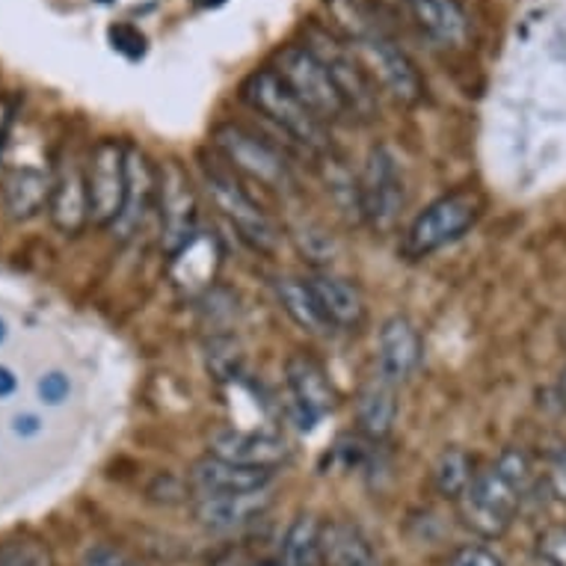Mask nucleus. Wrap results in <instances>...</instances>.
Here are the masks:
<instances>
[{
    "mask_svg": "<svg viewBox=\"0 0 566 566\" xmlns=\"http://www.w3.org/2000/svg\"><path fill=\"white\" fill-rule=\"evenodd\" d=\"M54 181L39 169H15L3 185V205L12 220H30L51 202Z\"/></svg>",
    "mask_w": 566,
    "mask_h": 566,
    "instance_id": "nucleus-23",
    "label": "nucleus"
},
{
    "mask_svg": "<svg viewBox=\"0 0 566 566\" xmlns=\"http://www.w3.org/2000/svg\"><path fill=\"white\" fill-rule=\"evenodd\" d=\"M261 566H273V564H261Z\"/></svg>",
    "mask_w": 566,
    "mask_h": 566,
    "instance_id": "nucleus-41",
    "label": "nucleus"
},
{
    "mask_svg": "<svg viewBox=\"0 0 566 566\" xmlns=\"http://www.w3.org/2000/svg\"><path fill=\"white\" fill-rule=\"evenodd\" d=\"M3 338H7V324L0 321V342H3Z\"/></svg>",
    "mask_w": 566,
    "mask_h": 566,
    "instance_id": "nucleus-39",
    "label": "nucleus"
},
{
    "mask_svg": "<svg viewBox=\"0 0 566 566\" xmlns=\"http://www.w3.org/2000/svg\"><path fill=\"white\" fill-rule=\"evenodd\" d=\"M111 42L128 60H137V56L146 54V36L137 28H130V24H116V28H111Z\"/></svg>",
    "mask_w": 566,
    "mask_h": 566,
    "instance_id": "nucleus-29",
    "label": "nucleus"
},
{
    "mask_svg": "<svg viewBox=\"0 0 566 566\" xmlns=\"http://www.w3.org/2000/svg\"><path fill=\"white\" fill-rule=\"evenodd\" d=\"M483 199L474 190H454L439 196L421 214L409 223L403 234V255L424 259L430 252L442 250L457 238H463L478 220H481Z\"/></svg>",
    "mask_w": 566,
    "mask_h": 566,
    "instance_id": "nucleus-4",
    "label": "nucleus"
},
{
    "mask_svg": "<svg viewBox=\"0 0 566 566\" xmlns=\"http://www.w3.org/2000/svg\"><path fill=\"white\" fill-rule=\"evenodd\" d=\"M39 391H42V398L48 403H60L65 398V391H69V382H65L63 374H48L45 380L39 382Z\"/></svg>",
    "mask_w": 566,
    "mask_h": 566,
    "instance_id": "nucleus-33",
    "label": "nucleus"
},
{
    "mask_svg": "<svg viewBox=\"0 0 566 566\" xmlns=\"http://www.w3.org/2000/svg\"><path fill=\"white\" fill-rule=\"evenodd\" d=\"M285 377H289L291 395L297 400V407L303 409V416L308 421L329 416L335 409V389L326 371L315 359L308 356H291L285 365Z\"/></svg>",
    "mask_w": 566,
    "mask_h": 566,
    "instance_id": "nucleus-18",
    "label": "nucleus"
},
{
    "mask_svg": "<svg viewBox=\"0 0 566 566\" xmlns=\"http://www.w3.org/2000/svg\"><path fill=\"white\" fill-rule=\"evenodd\" d=\"M525 495L528 492L516 486L511 478H504L495 465H490L486 472H478L457 507H460L465 528H472L483 539H495L511 528Z\"/></svg>",
    "mask_w": 566,
    "mask_h": 566,
    "instance_id": "nucleus-5",
    "label": "nucleus"
},
{
    "mask_svg": "<svg viewBox=\"0 0 566 566\" xmlns=\"http://www.w3.org/2000/svg\"><path fill=\"white\" fill-rule=\"evenodd\" d=\"M306 45L326 65V72H329V77L338 86V93H342L344 104H347L350 119L371 122L380 113V98H377L374 77L368 75V69L356 56V51L335 30L317 28V24L306 30Z\"/></svg>",
    "mask_w": 566,
    "mask_h": 566,
    "instance_id": "nucleus-2",
    "label": "nucleus"
},
{
    "mask_svg": "<svg viewBox=\"0 0 566 566\" xmlns=\"http://www.w3.org/2000/svg\"><path fill=\"white\" fill-rule=\"evenodd\" d=\"M448 566H502V557L486 546H463L457 548Z\"/></svg>",
    "mask_w": 566,
    "mask_h": 566,
    "instance_id": "nucleus-30",
    "label": "nucleus"
},
{
    "mask_svg": "<svg viewBox=\"0 0 566 566\" xmlns=\"http://www.w3.org/2000/svg\"><path fill=\"white\" fill-rule=\"evenodd\" d=\"M81 566H137V560L116 546H93L84 555Z\"/></svg>",
    "mask_w": 566,
    "mask_h": 566,
    "instance_id": "nucleus-31",
    "label": "nucleus"
},
{
    "mask_svg": "<svg viewBox=\"0 0 566 566\" xmlns=\"http://www.w3.org/2000/svg\"><path fill=\"white\" fill-rule=\"evenodd\" d=\"M160 196V243L167 255H176L185 243L196 238V196L190 181L178 169V164H167L158 178Z\"/></svg>",
    "mask_w": 566,
    "mask_h": 566,
    "instance_id": "nucleus-10",
    "label": "nucleus"
},
{
    "mask_svg": "<svg viewBox=\"0 0 566 566\" xmlns=\"http://www.w3.org/2000/svg\"><path fill=\"white\" fill-rule=\"evenodd\" d=\"M324 566H380L371 539L350 522H329L321 531Z\"/></svg>",
    "mask_w": 566,
    "mask_h": 566,
    "instance_id": "nucleus-21",
    "label": "nucleus"
},
{
    "mask_svg": "<svg viewBox=\"0 0 566 566\" xmlns=\"http://www.w3.org/2000/svg\"><path fill=\"white\" fill-rule=\"evenodd\" d=\"M0 566H54L45 546L33 539H12L0 546Z\"/></svg>",
    "mask_w": 566,
    "mask_h": 566,
    "instance_id": "nucleus-27",
    "label": "nucleus"
},
{
    "mask_svg": "<svg viewBox=\"0 0 566 566\" xmlns=\"http://www.w3.org/2000/svg\"><path fill=\"white\" fill-rule=\"evenodd\" d=\"M241 98L306 151H312V155H333V139H329L326 122L317 119L315 113L300 102L294 90L279 77L276 69L252 72L243 81Z\"/></svg>",
    "mask_w": 566,
    "mask_h": 566,
    "instance_id": "nucleus-1",
    "label": "nucleus"
},
{
    "mask_svg": "<svg viewBox=\"0 0 566 566\" xmlns=\"http://www.w3.org/2000/svg\"><path fill=\"white\" fill-rule=\"evenodd\" d=\"M398 418V395H395V382L386 377H371L365 382L359 395H356V421L365 437L386 439L395 428Z\"/></svg>",
    "mask_w": 566,
    "mask_h": 566,
    "instance_id": "nucleus-19",
    "label": "nucleus"
},
{
    "mask_svg": "<svg viewBox=\"0 0 566 566\" xmlns=\"http://www.w3.org/2000/svg\"><path fill=\"white\" fill-rule=\"evenodd\" d=\"M208 454L226 463L247 465V469H264L276 472L279 465L289 460V446L285 439L261 430H241V428H220L208 437Z\"/></svg>",
    "mask_w": 566,
    "mask_h": 566,
    "instance_id": "nucleus-11",
    "label": "nucleus"
},
{
    "mask_svg": "<svg viewBox=\"0 0 566 566\" xmlns=\"http://www.w3.org/2000/svg\"><path fill=\"white\" fill-rule=\"evenodd\" d=\"M172 259V282L178 289L199 291L208 289L217 276V268H220V247H217L214 238L208 234H196L193 241L185 243Z\"/></svg>",
    "mask_w": 566,
    "mask_h": 566,
    "instance_id": "nucleus-20",
    "label": "nucleus"
},
{
    "mask_svg": "<svg viewBox=\"0 0 566 566\" xmlns=\"http://www.w3.org/2000/svg\"><path fill=\"white\" fill-rule=\"evenodd\" d=\"M196 3H202V7H217V3H223V0H196Z\"/></svg>",
    "mask_w": 566,
    "mask_h": 566,
    "instance_id": "nucleus-38",
    "label": "nucleus"
},
{
    "mask_svg": "<svg viewBox=\"0 0 566 566\" xmlns=\"http://www.w3.org/2000/svg\"><path fill=\"white\" fill-rule=\"evenodd\" d=\"M270 481H273V472L226 463V460H217L211 454L190 465V490H193V495H238V492H255L270 486Z\"/></svg>",
    "mask_w": 566,
    "mask_h": 566,
    "instance_id": "nucleus-15",
    "label": "nucleus"
},
{
    "mask_svg": "<svg viewBox=\"0 0 566 566\" xmlns=\"http://www.w3.org/2000/svg\"><path fill=\"white\" fill-rule=\"evenodd\" d=\"M279 77L294 90L300 102L306 104L308 111L315 113L321 122H342L350 119L347 104H344L338 86L326 72V65L315 56V51L303 42H291L276 54Z\"/></svg>",
    "mask_w": 566,
    "mask_h": 566,
    "instance_id": "nucleus-6",
    "label": "nucleus"
},
{
    "mask_svg": "<svg viewBox=\"0 0 566 566\" xmlns=\"http://www.w3.org/2000/svg\"><path fill=\"white\" fill-rule=\"evenodd\" d=\"M15 391V374L10 368H0V398H10Z\"/></svg>",
    "mask_w": 566,
    "mask_h": 566,
    "instance_id": "nucleus-34",
    "label": "nucleus"
},
{
    "mask_svg": "<svg viewBox=\"0 0 566 566\" xmlns=\"http://www.w3.org/2000/svg\"><path fill=\"white\" fill-rule=\"evenodd\" d=\"M211 143L241 176H247L255 185L276 190V193L294 190V172H291L289 158L255 130L234 125V122H223L211 130Z\"/></svg>",
    "mask_w": 566,
    "mask_h": 566,
    "instance_id": "nucleus-3",
    "label": "nucleus"
},
{
    "mask_svg": "<svg viewBox=\"0 0 566 566\" xmlns=\"http://www.w3.org/2000/svg\"><path fill=\"white\" fill-rule=\"evenodd\" d=\"M557 395H560V400L566 403V368H564V374H560V380H557Z\"/></svg>",
    "mask_w": 566,
    "mask_h": 566,
    "instance_id": "nucleus-36",
    "label": "nucleus"
},
{
    "mask_svg": "<svg viewBox=\"0 0 566 566\" xmlns=\"http://www.w3.org/2000/svg\"><path fill=\"white\" fill-rule=\"evenodd\" d=\"M51 223L63 234H81L90 223V196H86V172L77 160H69L54 178L51 202H48Z\"/></svg>",
    "mask_w": 566,
    "mask_h": 566,
    "instance_id": "nucleus-16",
    "label": "nucleus"
},
{
    "mask_svg": "<svg viewBox=\"0 0 566 566\" xmlns=\"http://www.w3.org/2000/svg\"><path fill=\"white\" fill-rule=\"evenodd\" d=\"M36 430H39V421L33 416L15 418V433H21V437H28V433H36Z\"/></svg>",
    "mask_w": 566,
    "mask_h": 566,
    "instance_id": "nucleus-35",
    "label": "nucleus"
},
{
    "mask_svg": "<svg viewBox=\"0 0 566 566\" xmlns=\"http://www.w3.org/2000/svg\"><path fill=\"white\" fill-rule=\"evenodd\" d=\"M128 146L119 139H102L86 160V196H90V223L116 226L125 196H128Z\"/></svg>",
    "mask_w": 566,
    "mask_h": 566,
    "instance_id": "nucleus-9",
    "label": "nucleus"
},
{
    "mask_svg": "<svg viewBox=\"0 0 566 566\" xmlns=\"http://www.w3.org/2000/svg\"><path fill=\"white\" fill-rule=\"evenodd\" d=\"M474 478L478 472H474L472 457L465 454L463 448H446L433 463V486L442 499H451V502L463 499Z\"/></svg>",
    "mask_w": 566,
    "mask_h": 566,
    "instance_id": "nucleus-26",
    "label": "nucleus"
},
{
    "mask_svg": "<svg viewBox=\"0 0 566 566\" xmlns=\"http://www.w3.org/2000/svg\"><path fill=\"white\" fill-rule=\"evenodd\" d=\"M548 486L566 504V451L552 457V463H548Z\"/></svg>",
    "mask_w": 566,
    "mask_h": 566,
    "instance_id": "nucleus-32",
    "label": "nucleus"
},
{
    "mask_svg": "<svg viewBox=\"0 0 566 566\" xmlns=\"http://www.w3.org/2000/svg\"><path fill=\"white\" fill-rule=\"evenodd\" d=\"M308 289L315 294L321 315L329 329H359L365 321L363 291L353 285L350 279L335 276L329 270H317L308 276Z\"/></svg>",
    "mask_w": 566,
    "mask_h": 566,
    "instance_id": "nucleus-13",
    "label": "nucleus"
},
{
    "mask_svg": "<svg viewBox=\"0 0 566 566\" xmlns=\"http://www.w3.org/2000/svg\"><path fill=\"white\" fill-rule=\"evenodd\" d=\"M205 187L217 211L229 220L234 232L241 234L243 243H250L255 252H276L282 232H279L276 220L243 190L232 176H226L220 169H205Z\"/></svg>",
    "mask_w": 566,
    "mask_h": 566,
    "instance_id": "nucleus-7",
    "label": "nucleus"
},
{
    "mask_svg": "<svg viewBox=\"0 0 566 566\" xmlns=\"http://www.w3.org/2000/svg\"><path fill=\"white\" fill-rule=\"evenodd\" d=\"M276 297L282 303V308L289 312L291 321L300 324L306 333L324 335L329 333V324L321 315V308L315 303V294L308 289V279L297 276H282L276 279Z\"/></svg>",
    "mask_w": 566,
    "mask_h": 566,
    "instance_id": "nucleus-24",
    "label": "nucleus"
},
{
    "mask_svg": "<svg viewBox=\"0 0 566 566\" xmlns=\"http://www.w3.org/2000/svg\"><path fill=\"white\" fill-rule=\"evenodd\" d=\"M270 499H273L270 486L255 492H238V495H196L193 513L205 528L232 531L268 511Z\"/></svg>",
    "mask_w": 566,
    "mask_h": 566,
    "instance_id": "nucleus-17",
    "label": "nucleus"
},
{
    "mask_svg": "<svg viewBox=\"0 0 566 566\" xmlns=\"http://www.w3.org/2000/svg\"><path fill=\"white\" fill-rule=\"evenodd\" d=\"M321 531L312 516H297L285 531L282 539V555L279 566H324V552H321Z\"/></svg>",
    "mask_w": 566,
    "mask_h": 566,
    "instance_id": "nucleus-25",
    "label": "nucleus"
},
{
    "mask_svg": "<svg viewBox=\"0 0 566 566\" xmlns=\"http://www.w3.org/2000/svg\"><path fill=\"white\" fill-rule=\"evenodd\" d=\"M382 3H389V0H382ZM398 3H403V0H398Z\"/></svg>",
    "mask_w": 566,
    "mask_h": 566,
    "instance_id": "nucleus-40",
    "label": "nucleus"
},
{
    "mask_svg": "<svg viewBox=\"0 0 566 566\" xmlns=\"http://www.w3.org/2000/svg\"><path fill=\"white\" fill-rule=\"evenodd\" d=\"M7 125H10V119L0 116V149H3V139H7Z\"/></svg>",
    "mask_w": 566,
    "mask_h": 566,
    "instance_id": "nucleus-37",
    "label": "nucleus"
},
{
    "mask_svg": "<svg viewBox=\"0 0 566 566\" xmlns=\"http://www.w3.org/2000/svg\"><path fill=\"white\" fill-rule=\"evenodd\" d=\"M377 359H380V377L395 386L409 380V374L416 371L421 359V333L409 317L395 315L380 326Z\"/></svg>",
    "mask_w": 566,
    "mask_h": 566,
    "instance_id": "nucleus-14",
    "label": "nucleus"
},
{
    "mask_svg": "<svg viewBox=\"0 0 566 566\" xmlns=\"http://www.w3.org/2000/svg\"><path fill=\"white\" fill-rule=\"evenodd\" d=\"M418 30L437 45L460 51L472 39V19L460 0H403Z\"/></svg>",
    "mask_w": 566,
    "mask_h": 566,
    "instance_id": "nucleus-12",
    "label": "nucleus"
},
{
    "mask_svg": "<svg viewBox=\"0 0 566 566\" xmlns=\"http://www.w3.org/2000/svg\"><path fill=\"white\" fill-rule=\"evenodd\" d=\"M158 193V178L151 172V167L146 164L143 155L137 151H130L128 155V196H125V208H122L119 220H116V232L119 238H128L134 234L139 223H143V217L151 208V199Z\"/></svg>",
    "mask_w": 566,
    "mask_h": 566,
    "instance_id": "nucleus-22",
    "label": "nucleus"
},
{
    "mask_svg": "<svg viewBox=\"0 0 566 566\" xmlns=\"http://www.w3.org/2000/svg\"><path fill=\"white\" fill-rule=\"evenodd\" d=\"M403 205H407V181H403L398 155L389 146H377L365 160L363 176H359L363 220L377 232H386L398 223Z\"/></svg>",
    "mask_w": 566,
    "mask_h": 566,
    "instance_id": "nucleus-8",
    "label": "nucleus"
},
{
    "mask_svg": "<svg viewBox=\"0 0 566 566\" xmlns=\"http://www.w3.org/2000/svg\"><path fill=\"white\" fill-rule=\"evenodd\" d=\"M539 566H566V525H552L537 537Z\"/></svg>",
    "mask_w": 566,
    "mask_h": 566,
    "instance_id": "nucleus-28",
    "label": "nucleus"
}]
</instances>
